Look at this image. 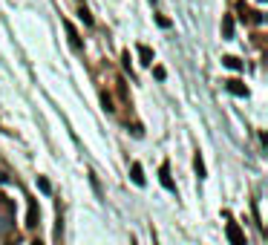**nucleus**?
<instances>
[{
	"label": "nucleus",
	"mask_w": 268,
	"mask_h": 245,
	"mask_svg": "<svg viewBox=\"0 0 268 245\" xmlns=\"http://www.w3.org/2000/svg\"><path fill=\"white\" fill-rule=\"evenodd\" d=\"M64 29H67L69 47L75 49V52H81V49H84V41H81V35L75 32V26H72V23H69V20H64Z\"/></svg>",
	"instance_id": "obj_3"
},
{
	"label": "nucleus",
	"mask_w": 268,
	"mask_h": 245,
	"mask_svg": "<svg viewBox=\"0 0 268 245\" xmlns=\"http://www.w3.org/2000/svg\"><path fill=\"white\" fill-rule=\"evenodd\" d=\"M236 12H239V20H245V23H263L266 17H263V12H254V9H248V3L245 0H236Z\"/></svg>",
	"instance_id": "obj_1"
},
{
	"label": "nucleus",
	"mask_w": 268,
	"mask_h": 245,
	"mask_svg": "<svg viewBox=\"0 0 268 245\" xmlns=\"http://www.w3.org/2000/svg\"><path fill=\"white\" fill-rule=\"evenodd\" d=\"M38 188H41L44 194H49V191H52V185H49V179H46V176H38Z\"/></svg>",
	"instance_id": "obj_14"
},
{
	"label": "nucleus",
	"mask_w": 268,
	"mask_h": 245,
	"mask_svg": "<svg viewBox=\"0 0 268 245\" xmlns=\"http://www.w3.org/2000/svg\"><path fill=\"white\" fill-rule=\"evenodd\" d=\"M138 58H141L144 66H153V49L147 44H138Z\"/></svg>",
	"instance_id": "obj_7"
},
{
	"label": "nucleus",
	"mask_w": 268,
	"mask_h": 245,
	"mask_svg": "<svg viewBox=\"0 0 268 245\" xmlns=\"http://www.w3.org/2000/svg\"><path fill=\"white\" fill-rule=\"evenodd\" d=\"M0 182H6V176H3V173H0Z\"/></svg>",
	"instance_id": "obj_17"
},
{
	"label": "nucleus",
	"mask_w": 268,
	"mask_h": 245,
	"mask_svg": "<svg viewBox=\"0 0 268 245\" xmlns=\"http://www.w3.org/2000/svg\"><path fill=\"white\" fill-rule=\"evenodd\" d=\"M225 90H228L231 96H239V98H245V96H248V87L239 81V78H228V81H225Z\"/></svg>",
	"instance_id": "obj_4"
},
{
	"label": "nucleus",
	"mask_w": 268,
	"mask_h": 245,
	"mask_svg": "<svg viewBox=\"0 0 268 245\" xmlns=\"http://www.w3.org/2000/svg\"><path fill=\"white\" fill-rule=\"evenodd\" d=\"M225 234H228L231 245H248L245 243V234H242V228H239L236 222H228V225H225Z\"/></svg>",
	"instance_id": "obj_2"
},
{
	"label": "nucleus",
	"mask_w": 268,
	"mask_h": 245,
	"mask_svg": "<svg viewBox=\"0 0 268 245\" xmlns=\"http://www.w3.org/2000/svg\"><path fill=\"white\" fill-rule=\"evenodd\" d=\"M78 17H81V20H84L87 26H95V17L89 15V9H84V6H81V9H78Z\"/></svg>",
	"instance_id": "obj_12"
},
{
	"label": "nucleus",
	"mask_w": 268,
	"mask_h": 245,
	"mask_svg": "<svg viewBox=\"0 0 268 245\" xmlns=\"http://www.w3.org/2000/svg\"><path fill=\"white\" fill-rule=\"evenodd\" d=\"M29 245H44V243H29Z\"/></svg>",
	"instance_id": "obj_18"
},
{
	"label": "nucleus",
	"mask_w": 268,
	"mask_h": 245,
	"mask_svg": "<svg viewBox=\"0 0 268 245\" xmlns=\"http://www.w3.org/2000/svg\"><path fill=\"white\" fill-rule=\"evenodd\" d=\"M159 179H162V185H165L168 191H176V185H173V179H170V164L168 162L159 167Z\"/></svg>",
	"instance_id": "obj_6"
},
{
	"label": "nucleus",
	"mask_w": 268,
	"mask_h": 245,
	"mask_svg": "<svg viewBox=\"0 0 268 245\" xmlns=\"http://www.w3.org/2000/svg\"><path fill=\"white\" fill-rule=\"evenodd\" d=\"M130 245H138V243H135V240H133V243H130Z\"/></svg>",
	"instance_id": "obj_19"
},
{
	"label": "nucleus",
	"mask_w": 268,
	"mask_h": 245,
	"mask_svg": "<svg viewBox=\"0 0 268 245\" xmlns=\"http://www.w3.org/2000/svg\"><path fill=\"white\" fill-rule=\"evenodd\" d=\"M153 75H156V78H159V81H162V78H165V75H168V72H165V66H156V69H153Z\"/></svg>",
	"instance_id": "obj_15"
},
{
	"label": "nucleus",
	"mask_w": 268,
	"mask_h": 245,
	"mask_svg": "<svg viewBox=\"0 0 268 245\" xmlns=\"http://www.w3.org/2000/svg\"><path fill=\"white\" fill-rule=\"evenodd\" d=\"M26 225H29V228H35V225H38V205H35V202H29V216H26Z\"/></svg>",
	"instance_id": "obj_11"
},
{
	"label": "nucleus",
	"mask_w": 268,
	"mask_h": 245,
	"mask_svg": "<svg viewBox=\"0 0 268 245\" xmlns=\"http://www.w3.org/2000/svg\"><path fill=\"white\" fill-rule=\"evenodd\" d=\"M156 20H159V26H162V29H168V26H170V20H168V17H162V15L156 17Z\"/></svg>",
	"instance_id": "obj_16"
},
{
	"label": "nucleus",
	"mask_w": 268,
	"mask_h": 245,
	"mask_svg": "<svg viewBox=\"0 0 268 245\" xmlns=\"http://www.w3.org/2000/svg\"><path fill=\"white\" fill-rule=\"evenodd\" d=\"M12 225V205H6V213H0V234H6Z\"/></svg>",
	"instance_id": "obj_9"
},
{
	"label": "nucleus",
	"mask_w": 268,
	"mask_h": 245,
	"mask_svg": "<svg viewBox=\"0 0 268 245\" xmlns=\"http://www.w3.org/2000/svg\"><path fill=\"white\" fill-rule=\"evenodd\" d=\"M130 179H133V185H138V188H144V170H141V164L138 162H133L130 164Z\"/></svg>",
	"instance_id": "obj_5"
},
{
	"label": "nucleus",
	"mask_w": 268,
	"mask_h": 245,
	"mask_svg": "<svg viewBox=\"0 0 268 245\" xmlns=\"http://www.w3.org/2000/svg\"><path fill=\"white\" fill-rule=\"evenodd\" d=\"M222 64L228 66V69H242V61H239L236 55H225V58H222Z\"/></svg>",
	"instance_id": "obj_10"
},
{
	"label": "nucleus",
	"mask_w": 268,
	"mask_h": 245,
	"mask_svg": "<svg viewBox=\"0 0 268 245\" xmlns=\"http://www.w3.org/2000/svg\"><path fill=\"white\" fill-rule=\"evenodd\" d=\"M193 167H196V173H199V179H205V164H202V156H199V153L193 156Z\"/></svg>",
	"instance_id": "obj_13"
},
{
	"label": "nucleus",
	"mask_w": 268,
	"mask_h": 245,
	"mask_svg": "<svg viewBox=\"0 0 268 245\" xmlns=\"http://www.w3.org/2000/svg\"><path fill=\"white\" fill-rule=\"evenodd\" d=\"M222 35H225V41L234 38V17L231 15H222Z\"/></svg>",
	"instance_id": "obj_8"
},
{
	"label": "nucleus",
	"mask_w": 268,
	"mask_h": 245,
	"mask_svg": "<svg viewBox=\"0 0 268 245\" xmlns=\"http://www.w3.org/2000/svg\"><path fill=\"white\" fill-rule=\"evenodd\" d=\"M260 3H266V0H260Z\"/></svg>",
	"instance_id": "obj_20"
}]
</instances>
